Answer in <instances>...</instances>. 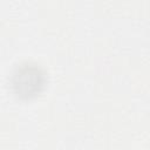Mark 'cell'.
<instances>
[{"instance_id": "1", "label": "cell", "mask_w": 150, "mask_h": 150, "mask_svg": "<svg viewBox=\"0 0 150 150\" xmlns=\"http://www.w3.org/2000/svg\"><path fill=\"white\" fill-rule=\"evenodd\" d=\"M47 84V73L36 62L25 61L15 67L11 75L13 93L22 100L38 96Z\"/></svg>"}]
</instances>
